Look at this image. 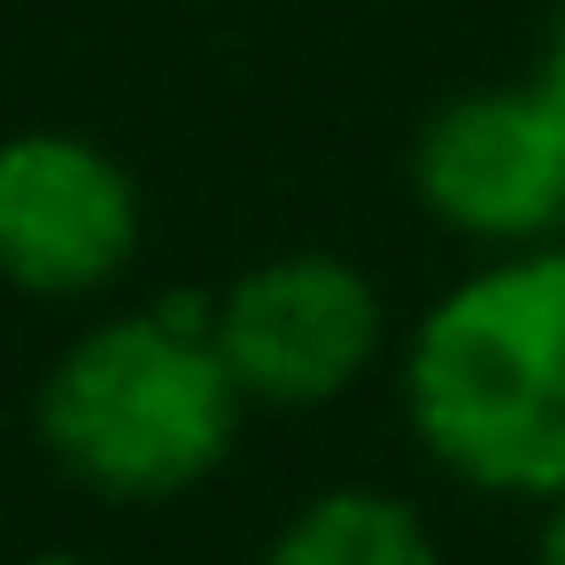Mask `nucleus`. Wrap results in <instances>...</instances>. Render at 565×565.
Returning <instances> with one entry per match:
<instances>
[{
  "label": "nucleus",
  "mask_w": 565,
  "mask_h": 565,
  "mask_svg": "<svg viewBox=\"0 0 565 565\" xmlns=\"http://www.w3.org/2000/svg\"><path fill=\"white\" fill-rule=\"evenodd\" d=\"M264 565H441V542L411 495L372 488V480H341V488H318L287 511Z\"/></svg>",
  "instance_id": "nucleus-6"
},
{
  "label": "nucleus",
  "mask_w": 565,
  "mask_h": 565,
  "mask_svg": "<svg viewBox=\"0 0 565 565\" xmlns=\"http://www.w3.org/2000/svg\"><path fill=\"white\" fill-rule=\"evenodd\" d=\"M418 210L480 248H534L565 233V148L526 86L457 94L411 140Z\"/></svg>",
  "instance_id": "nucleus-5"
},
{
  "label": "nucleus",
  "mask_w": 565,
  "mask_h": 565,
  "mask_svg": "<svg viewBox=\"0 0 565 565\" xmlns=\"http://www.w3.org/2000/svg\"><path fill=\"white\" fill-rule=\"evenodd\" d=\"M403 418L418 449L511 503L565 488V248H495L403 333Z\"/></svg>",
  "instance_id": "nucleus-1"
},
{
  "label": "nucleus",
  "mask_w": 565,
  "mask_h": 565,
  "mask_svg": "<svg viewBox=\"0 0 565 565\" xmlns=\"http://www.w3.org/2000/svg\"><path fill=\"white\" fill-rule=\"evenodd\" d=\"M217 295H163L86 326L40 380L47 457L102 503H171L241 441V380L210 341Z\"/></svg>",
  "instance_id": "nucleus-2"
},
{
  "label": "nucleus",
  "mask_w": 565,
  "mask_h": 565,
  "mask_svg": "<svg viewBox=\"0 0 565 565\" xmlns=\"http://www.w3.org/2000/svg\"><path fill=\"white\" fill-rule=\"evenodd\" d=\"M210 341L248 403L326 411L380 364L387 302L364 264L333 248H287L210 302Z\"/></svg>",
  "instance_id": "nucleus-3"
},
{
  "label": "nucleus",
  "mask_w": 565,
  "mask_h": 565,
  "mask_svg": "<svg viewBox=\"0 0 565 565\" xmlns=\"http://www.w3.org/2000/svg\"><path fill=\"white\" fill-rule=\"evenodd\" d=\"M24 565H102V557H86V550H32Z\"/></svg>",
  "instance_id": "nucleus-9"
},
{
  "label": "nucleus",
  "mask_w": 565,
  "mask_h": 565,
  "mask_svg": "<svg viewBox=\"0 0 565 565\" xmlns=\"http://www.w3.org/2000/svg\"><path fill=\"white\" fill-rule=\"evenodd\" d=\"M526 94H534V109L550 117V132H557V148H565V32L542 47V63H534V78H526Z\"/></svg>",
  "instance_id": "nucleus-7"
},
{
  "label": "nucleus",
  "mask_w": 565,
  "mask_h": 565,
  "mask_svg": "<svg viewBox=\"0 0 565 565\" xmlns=\"http://www.w3.org/2000/svg\"><path fill=\"white\" fill-rule=\"evenodd\" d=\"M140 256V179L86 132L0 140V279L40 302H86Z\"/></svg>",
  "instance_id": "nucleus-4"
},
{
  "label": "nucleus",
  "mask_w": 565,
  "mask_h": 565,
  "mask_svg": "<svg viewBox=\"0 0 565 565\" xmlns=\"http://www.w3.org/2000/svg\"><path fill=\"white\" fill-rule=\"evenodd\" d=\"M534 565H565V488L542 495V526H534Z\"/></svg>",
  "instance_id": "nucleus-8"
}]
</instances>
